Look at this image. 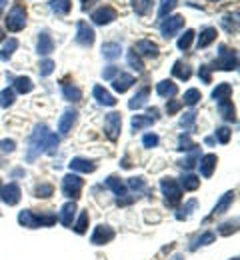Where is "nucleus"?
<instances>
[{
    "instance_id": "nucleus-36",
    "label": "nucleus",
    "mask_w": 240,
    "mask_h": 260,
    "mask_svg": "<svg viewBox=\"0 0 240 260\" xmlns=\"http://www.w3.org/2000/svg\"><path fill=\"white\" fill-rule=\"evenodd\" d=\"M62 96L68 102H78L82 98V90L78 86H72V84H62Z\"/></svg>"
},
{
    "instance_id": "nucleus-4",
    "label": "nucleus",
    "mask_w": 240,
    "mask_h": 260,
    "mask_svg": "<svg viewBox=\"0 0 240 260\" xmlns=\"http://www.w3.org/2000/svg\"><path fill=\"white\" fill-rule=\"evenodd\" d=\"M24 26H26V8L22 2H16L6 14V28L10 32H20Z\"/></svg>"
},
{
    "instance_id": "nucleus-46",
    "label": "nucleus",
    "mask_w": 240,
    "mask_h": 260,
    "mask_svg": "<svg viewBox=\"0 0 240 260\" xmlns=\"http://www.w3.org/2000/svg\"><path fill=\"white\" fill-rule=\"evenodd\" d=\"M198 158H200L198 148H194V150H192V154H190V156H186V158L180 162V166H182V168H186V170H190V168H194V166H196Z\"/></svg>"
},
{
    "instance_id": "nucleus-45",
    "label": "nucleus",
    "mask_w": 240,
    "mask_h": 260,
    "mask_svg": "<svg viewBox=\"0 0 240 260\" xmlns=\"http://www.w3.org/2000/svg\"><path fill=\"white\" fill-rule=\"evenodd\" d=\"M196 146H198V144H194L188 134H180V140H178V150H180V152H184V150H194Z\"/></svg>"
},
{
    "instance_id": "nucleus-6",
    "label": "nucleus",
    "mask_w": 240,
    "mask_h": 260,
    "mask_svg": "<svg viewBox=\"0 0 240 260\" xmlns=\"http://www.w3.org/2000/svg\"><path fill=\"white\" fill-rule=\"evenodd\" d=\"M120 130H122V116L120 112H110L106 114L104 118V134L110 142H116L118 136H120Z\"/></svg>"
},
{
    "instance_id": "nucleus-7",
    "label": "nucleus",
    "mask_w": 240,
    "mask_h": 260,
    "mask_svg": "<svg viewBox=\"0 0 240 260\" xmlns=\"http://www.w3.org/2000/svg\"><path fill=\"white\" fill-rule=\"evenodd\" d=\"M82 186H84L82 178H80L78 174H74V172H70V174H66V176L62 178V194L72 198V200H76V198L80 196Z\"/></svg>"
},
{
    "instance_id": "nucleus-37",
    "label": "nucleus",
    "mask_w": 240,
    "mask_h": 260,
    "mask_svg": "<svg viewBox=\"0 0 240 260\" xmlns=\"http://www.w3.org/2000/svg\"><path fill=\"white\" fill-rule=\"evenodd\" d=\"M196 204H198L196 198H192V200H188L184 206H180V208L176 210V220H186V218L192 214V210L196 208Z\"/></svg>"
},
{
    "instance_id": "nucleus-29",
    "label": "nucleus",
    "mask_w": 240,
    "mask_h": 260,
    "mask_svg": "<svg viewBox=\"0 0 240 260\" xmlns=\"http://www.w3.org/2000/svg\"><path fill=\"white\" fill-rule=\"evenodd\" d=\"M230 96H232V86H230L228 82H220V84L212 90V98H214L216 102H220V100H228Z\"/></svg>"
},
{
    "instance_id": "nucleus-59",
    "label": "nucleus",
    "mask_w": 240,
    "mask_h": 260,
    "mask_svg": "<svg viewBox=\"0 0 240 260\" xmlns=\"http://www.w3.org/2000/svg\"><path fill=\"white\" fill-rule=\"evenodd\" d=\"M134 200H136L134 196H126V194H124V196H118L116 204H118V206H128V204H132Z\"/></svg>"
},
{
    "instance_id": "nucleus-21",
    "label": "nucleus",
    "mask_w": 240,
    "mask_h": 260,
    "mask_svg": "<svg viewBox=\"0 0 240 260\" xmlns=\"http://www.w3.org/2000/svg\"><path fill=\"white\" fill-rule=\"evenodd\" d=\"M218 112L224 120L228 122H236V110H234V104L232 100H220L218 102Z\"/></svg>"
},
{
    "instance_id": "nucleus-62",
    "label": "nucleus",
    "mask_w": 240,
    "mask_h": 260,
    "mask_svg": "<svg viewBox=\"0 0 240 260\" xmlns=\"http://www.w3.org/2000/svg\"><path fill=\"white\" fill-rule=\"evenodd\" d=\"M232 260H238V256H234V258H232Z\"/></svg>"
},
{
    "instance_id": "nucleus-18",
    "label": "nucleus",
    "mask_w": 240,
    "mask_h": 260,
    "mask_svg": "<svg viewBox=\"0 0 240 260\" xmlns=\"http://www.w3.org/2000/svg\"><path fill=\"white\" fill-rule=\"evenodd\" d=\"M68 166L72 172H94V170H96V164L92 162V160H88V158H80V156L72 158V160L68 162Z\"/></svg>"
},
{
    "instance_id": "nucleus-19",
    "label": "nucleus",
    "mask_w": 240,
    "mask_h": 260,
    "mask_svg": "<svg viewBox=\"0 0 240 260\" xmlns=\"http://www.w3.org/2000/svg\"><path fill=\"white\" fill-rule=\"evenodd\" d=\"M156 94L162 98H174L178 94V86L172 80H160L156 84Z\"/></svg>"
},
{
    "instance_id": "nucleus-22",
    "label": "nucleus",
    "mask_w": 240,
    "mask_h": 260,
    "mask_svg": "<svg viewBox=\"0 0 240 260\" xmlns=\"http://www.w3.org/2000/svg\"><path fill=\"white\" fill-rule=\"evenodd\" d=\"M234 190H228L226 194H222V198L216 202V206H214V210H212V214L210 216H216V214H222V212H226L228 208H230V204L234 202Z\"/></svg>"
},
{
    "instance_id": "nucleus-32",
    "label": "nucleus",
    "mask_w": 240,
    "mask_h": 260,
    "mask_svg": "<svg viewBox=\"0 0 240 260\" xmlns=\"http://www.w3.org/2000/svg\"><path fill=\"white\" fill-rule=\"evenodd\" d=\"M178 184H180V188H184V190H196V188L200 186V178H198L196 174H182Z\"/></svg>"
},
{
    "instance_id": "nucleus-63",
    "label": "nucleus",
    "mask_w": 240,
    "mask_h": 260,
    "mask_svg": "<svg viewBox=\"0 0 240 260\" xmlns=\"http://www.w3.org/2000/svg\"><path fill=\"white\" fill-rule=\"evenodd\" d=\"M0 188H2V184H0Z\"/></svg>"
},
{
    "instance_id": "nucleus-9",
    "label": "nucleus",
    "mask_w": 240,
    "mask_h": 260,
    "mask_svg": "<svg viewBox=\"0 0 240 260\" xmlns=\"http://www.w3.org/2000/svg\"><path fill=\"white\" fill-rule=\"evenodd\" d=\"M114 236H116V232H114L112 226H108V224H98V226L94 228L92 236H90V242H92L94 246H102V244L112 242Z\"/></svg>"
},
{
    "instance_id": "nucleus-30",
    "label": "nucleus",
    "mask_w": 240,
    "mask_h": 260,
    "mask_svg": "<svg viewBox=\"0 0 240 260\" xmlns=\"http://www.w3.org/2000/svg\"><path fill=\"white\" fill-rule=\"evenodd\" d=\"M220 24H222V28L228 34H234L238 30V14L236 12L234 14H224L222 20H220Z\"/></svg>"
},
{
    "instance_id": "nucleus-58",
    "label": "nucleus",
    "mask_w": 240,
    "mask_h": 260,
    "mask_svg": "<svg viewBox=\"0 0 240 260\" xmlns=\"http://www.w3.org/2000/svg\"><path fill=\"white\" fill-rule=\"evenodd\" d=\"M116 74H118V68H116V66H108V68H104V70H102L104 80H112Z\"/></svg>"
},
{
    "instance_id": "nucleus-31",
    "label": "nucleus",
    "mask_w": 240,
    "mask_h": 260,
    "mask_svg": "<svg viewBox=\"0 0 240 260\" xmlns=\"http://www.w3.org/2000/svg\"><path fill=\"white\" fill-rule=\"evenodd\" d=\"M32 88H35V84H32V80H30L28 76H18V78H14V90H16V92L28 94V92H32Z\"/></svg>"
},
{
    "instance_id": "nucleus-50",
    "label": "nucleus",
    "mask_w": 240,
    "mask_h": 260,
    "mask_svg": "<svg viewBox=\"0 0 240 260\" xmlns=\"http://www.w3.org/2000/svg\"><path fill=\"white\" fill-rule=\"evenodd\" d=\"M52 70H54V62H52L50 58H46V60H42V62L38 64V72H40V76H50V74H52Z\"/></svg>"
},
{
    "instance_id": "nucleus-34",
    "label": "nucleus",
    "mask_w": 240,
    "mask_h": 260,
    "mask_svg": "<svg viewBox=\"0 0 240 260\" xmlns=\"http://www.w3.org/2000/svg\"><path fill=\"white\" fill-rule=\"evenodd\" d=\"M156 122V118H152V116H144V114H136V116H132V130L136 132V130H142V128H148V126H152Z\"/></svg>"
},
{
    "instance_id": "nucleus-15",
    "label": "nucleus",
    "mask_w": 240,
    "mask_h": 260,
    "mask_svg": "<svg viewBox=\"0 0 240 260\" xmlns=\"http://www.w3.org/2000/svg\"><path fill=\"white\" fill-rule=\"evenodd\" d=\"M76 118H78V112L74 108L64 110L62 116H60V120H58V132L60 134H68L70 130H72V126H74V122H76Z\"/></svg>"
},
{
    "instance_id": "nucleus-41",
    "label": "nucleus",
    "mask_w": 240,
    "mask_h": 260,
    "mask_svg": "<svg viewBox=\"0 0 240 260\" xmlns=\"http://www.w3.org/2000/svg\"><path fill=\"white\" fill-rule=\"evenodd\" d=\"M178 0H160V8H158V18H166L170 16V12L176 8Z\"/></svg>"
},
{
    "instance_id": "nucleus-52",
    "label": "nucleus",
    "mask_w": 240,
    "mask_h": 260,
    "mask_svg": "<svg viewBox=\"0 0 240 260\" xmlns=\"http://www.w3.org/2000/svg\"><path fill=\"white\" fill-rule=\"evenodd\" d=\"M35 192L38 198H48V196H52L54 188H52V184H38Z\"/></svg>"
},
{
    "instance_id": "nucleus-49",
    "label": "nucleus",
    "mask_w": 240,
    "mask_h": 260,
    "mask_svg": "<svg viewBox=\"0 0 240 260\" xmlns=\"http://www.w3.org/2000/svg\"><path fill=\"white\" fill-rule=\"evenodd\" d=\"M126 58H128V64H130V68H134L136 72H142V70H144V64H142V60H140V56H138V54H136V52H134V50H130Z\"/></svg>"
},
{
    "instance_id": "nucleus-53",
    "label": "nucleus",
    "mask_w": 240,
    "mask_h": 260,
    "mask_svg": "<svg viewBox=\"0 0 240 260\" xmlns=\"http://www.w3.org/2000/svg\"><path fill=\"white\" fill-rule=\"evenodd\" d=\"M158 142H160V138L156 136V134H144L142 136V144L146 146V148H154V146H158Z\"/></svg>"
},
{
    "instance_id": "nucleus-55",
    "label": "nucleus",
    "mask_w": 240,
    "mask_h": 260,
    "mask_svg": "<svg viewBox=\"0 0 240 260\" xmlns=\"http://www.w3.org/2000/svg\"><path fill=\"white\" fill-rule=\"evenodd\" d=\"M14 148H16V142L14 140H10V138L0 140V152H14Z\"/></svg>"
},
{
    "instance_id": "nucleus-51",
    "label": "nucleus",
    "mask_w": 240,
    "mask_h": 260,
    "mask_svg": "<svg viewBox=\"0 0 240 260\" xmlns=\"http://www.w3.org/2000/svg\"><path fill=\"white\" fill-rule=\"evenodd\" d=\"M194 120H196V112H184V116L180 118V126L182 128H192V124H194Z\"/></svg>"
},
{
    "instance_id": "nucleus-10",
    "label": "nucleus",
    "mask_w": 240,
    "mask_h": 260,
    "mask_svg": "<svg viewBox=\"0 0 240 260\" xmlns=\"http://www.w3.org/2000/svg\"><path fill=\"white\" fill-rule=\"evenodd\" d=\"M182 26H184V16L174 14V16H168V18L162 20V24H160V32H162L164 38H172V36H176V32H178Z\"/></svg>"
},
{
    "instance_id": "nucleus-13",
    "label": "nucleus",
    "mask_w": 240,
    "mask_h": 260,
    "mask_svg": "<svg viewBox=\"0 0 240 260\" xmlns=\"http://www.w3.org/2000/svg\"><path fill=\"white\" fill-rule=\"evenodd\" d=\"M132 50L136 52L138 56H146V58H156V56H158V46H156V42L146 40V38H144V40H138Z\"/></svg>"
},
{
    "instance_id": "nucleus-25",
    "label": "nucleus",
    "mask_w": 240,
    "mask_h": 260,
    "mask_svg": "<svg viewBox=\"0 0 240 260\" xmlns=\"http://www.w3.org/2000/svg\"><path fill=\"white\" fill-rule=\"evenodd\" d=\"M150 94V88L148 86H144V88H140L134 96L130 98V102H128V108L130 110H138V108H142L144 104H146V98Z\"/></svg>"
},
{
    "instance_id": "nucleus-17",
    "label": "nucleus",
    "mask_w": 240,
    "mask_h": 260,
    "mask_svg": "<svg viewBox=\"0 0 240 260\" xmlns=\"http://www.w3.org/2000/svg\"><path fill=\"white\" fill-rule=\"evenodd\" d=\"M36 50H38V54H50L52 50H54V40H52V36L46 32V30H42V32H38V44H36Z\"/></svg>"
},
{
    "instance_id": "nucleus-42",
    "label": "nucleus",
    "mask_w": 240,
    "mask_h": 260,
    "mask_svg": "<svg viewBox=\"0 0 240 260\" xmlns=\"http://www.w3.org/2000/svg\"><path fill=\"white\" fill-rule=\"evenodd\" d=\"M236 230H238V220H228V222H224V224L218 226V234L230 236V234H234Z\"/></svg>"
},
{
    "instance_id": "nucleus-54",
    "label": "nucleus",
    "mask_w": 240,
    "mask_h": 260,
    "mask_svg": "<svg viewBox=\"0 0 240 260\" xmlns=\"http://www.w3.org/2000/svg\"><path fill=\"white\" fill-rule=\"evenodd\" d=\"M180 108H182V102H180V100H176V98H168V102H166V114H168V116L176 114Z\"/></svg>"
},
{
    "instance_id": "nucleus-24",
    "label": "nucleus",
    "mask_w": 240,
    "mask_h": 260,
    "mask_svg": "<svg viewBox=\"0 0 240 260\" xmlns=\"http://www.w3.org/2000/svg\"><path fill=\"white\" fill-rule=\"evenodd\" d=\"M122 54V46L118 42H104L102 44V56L106 60H116Z\"/></svg>"
},
{
    "instance_id": "nucleus-57",
    "label": "nucleus",
    "mask_w": 240,
    "mask_h": 260,
    "mask_svg": "<svg viewBox=\"0 0 240 260\" xmlns=\"http://www.w3.org/2000/svg\"><path fill=\"white\" fill-rule=\"evenodd\" d=\"M128 186H130L132 190H142V188H144V180H142L140 176H134V178H128Z\"/></svg>"
},
{
    "instance_id": "nucleus-23",
    "label": "nucleus",
    "mask_w": 240,
    "mask_h": 260,
    "mask_svg": "<svg viewBox=\"0 0 240 260\" xmlns=\"http://www.w3.org/2000/svg\"><path fill=\"white\" fill-rule=\"evenodd\" d=\"M92 94L96 98V102L102 104V106H114V104H116V98L112 96L104 86H94V88H92Z\"/></svg>"
},
{
    "instance_id": "nucleus-47",
    "label": "nucleus",
    "mask_w": 240,
    "mask_h": 260,
    "mask_svg": "<svg viewBox=\"0 0 240 260\" xmlns=\"http://www.w3.org/2000/svg\"><path fill=\"white\" fill-rule=\"evenodd\" d=\"M200 90H196V88H190V90H186L184 92V104H188V106H194L198 100H200Z\"/></svg>"
},
{
    "instance_id": "nucleus-56",
    "label": "nucleus",
    "mask_w": 240,
    "mask_h": 260,
    "mask_svg": "<svg viewBox=\"0 0 240 260\" xmlns=\"http://www.w3.org/2000/svg\"><path fill=\"white\" fill-rule=\"evenodd\" d=\"M198 76L202 78V82H212V76H210V66L208 64H202L200 66V70H198Z\"/></svg>"
},
{
    "instance_id": "nucleus-38",
    "label": "nucleus",
    "mask_w": 240,
    "mask_h": 260,
    "mask_svg": "<svg viewBox=\"0 0 240 260\" xmlns=\"http://www.w3.org/2000/svg\"><path fill=\"white\" fill-rule=\"evenodd\" d=\"M130 4H132V8H134L138 16H146L152 8V0H130Z\"/></svg>"
},
{
    "instance_id": "nucleus-1",
    "label": "nucleus",
    "mask_w": 240,
    "mask_h": 260,
    "mask_svg": "<svg viewBox=\"0 0 240 260\" xmlns=\"http://www.w3.org/2000/svg\"><path fill=\"white\" fill-rule=\"evenodd\" d=\"M58 134L50 132L48 126L44 124H38L32 134H30V140H28V150H26V160L28 162H35L40 154H54L56 148H58Z\"/></svg>"
},
{
    "instance_id": "nucleus-40",
    "label": "nucleus",
    "mask_w": 240,
    "mask_h": 260,
    "mask_svg": "<svg viewBox=\"0 0 240 260\" xmlns=\"http://www.w3.org/2000/svg\"><path fill=\"white\" fill-rule=\"evenodd\" d=\"M70 6V0H50V10L56 14H68Z\"/></svg>"
},
{
    "instance_id": "nucleus-26",
    "label": "nucleus",
    "mask_w": 240,
    "mask_h": 260,
    "mask_svg": "<svg viewBox=\"0 0 240 260\" xmlns=\"http://www.w3.org/2000/svg\"><path fill=\"white\" fill-rule=\"evenodd\" d=\"M214 240H216V234H214V232H210V230H206V232H202L200 236H196V238L192 240L190 250H198L200 246H208V244H212Z\"/></svg>"
},
{
    "instance_id": "nucleus-43",
    "label": "nucleus",
    "mask_w": 240,
    "mask_h": 260,
    "mask_svg": "<svg viewBox=\"0 0 240 260\" xmlns=\"http://www.w3.org/2000/svg\"><path fill=\"white\" fill-rule=\"evenodd\" d=\"M86 228H88V212L84 210V212H80V216H78V220L74 224V232L76 234H84Z\"/></svg>"
},
{
    "instance_id": "nucleus-39",
    "label": "nucleus",
    "mask_w": 240,
    "mask_h": 260,
    "mask_svg": "<svg viewBox=\"0 0 240 260\" xmlns=\"http://www.w3.org/2000/svg\"><path fill=\"white\" fill-rule=\"evenodd\" d=\"M194 30L192 28H188V30H184V34L178 38V42H176V46H178V50H188L190 48V44H192V40H194Z\"/></svg>"
},
{
    "instance_id": "nucleus-16",
    "label": "nucleus",
    "mask_w": 240,
    "mask_h": 260,
    "mask_svg": "<svg viewBox=\"0 0 240 260\" xmlns=\"http://www.w3.org/2000/svg\"><path fill=\"white\" fill-rule=\"evenodd\" d=\"M216 162H218L216 154H204V156H200V158H198L200 174H202L204 178H210V176H212V172H214V168H216Z\"/></svg>"
},
{
    "instance_id": "nucleus-5",
    "label": "nucleus",
    "mask_w": 240,
    "mask_h": 260,
    "mask_svg": "<svg viewBox=\"0 0 240 260\" xmlns=\"http://www.w3.org/2000/svg\"><path fill=\"white\" fill-rule=\"evenodd\" d=\"M212 68H216V70H236L238 68V54H236V50L232 48H228V46H220V50H218V58L214 60V66Z\"/></svg>"
},
{
    "instance_id": "nucleus-44",
    "label": "nucleus",
    "mask_w": 240,
    "mask_h": 260,
    "mask_svg": "<svg viewBox=\"0 0 240 260\" xmlns=\"http://www.w3.org/2000/svg\"><path fill=\"white\" fill-rule=\"evenodd\" d=\"M14 104V90L12 88H4L2 92H0V106L2 108H8V106H12Z\"/></svg>"
},
{
    "instance_id": "nucleus-27",
    "label": "nucleus",
    "mask_w": 240,
    "mask_h": 260,
    "mask_svg": "<svg viewBox=\"0 0 240 260\" xmlns=\"http://www.w3.org/2000/svg\"><path fill=\"white\" fill-rule=\"evenodd\" d=\"M104 186H106V188H110L114 194H118V196L126 194V184H124L120 178H116V176H108V178H106V182H104Z\"/></svg>"
},
{
    "instance_id": "nucleus-61",
    "label": "nucleus",
    "mask_w": 240,
    "mask_h": 260,
    "mask_svg": "<svg viewBox=\"0 0 240 260\" xmlns=\"http://www.w3.org/2000/svg\"><path fill=\"white\" fill-rule=\"evenodd\" d=\"M172 260H184V258H182V256H174Z\"/></svg>"
},
{
    "instance_id": "nucleus-12",
    "label": "nucleus",
    "mask_w": 240,
    "mask_h": 260,
    "mask_svg": "<svg viewBox=\"0 0 240 260\" xmlns=\"http://www.w3.org/2000/svg\"><path fill=\"white\" fill-rule=\"evenodd\" d=\"M20 186L16 184V182H10V184H6V186H2L0 188V198H2V202L4 204H8V206H14V204H18L20 202Z\"/></svg>"
},
{
    "instance_id": "nucleus-28",
    "label": "nucleus",
    "mask_w": 240,
    "mask_h": 260,
    "mask_svg": "<svg viewBox=\"0 0 240 260\" xmlns=\"http://www.w3.org/2000/svg\"><path fill=\"white\" fill-rule=\"evenodd\" d=\"M172 76H176L178 80H188L192 76V70H190V66L184 64L182 60H176L174 66H172Z\"/></svg>"
},
{
    "instance_id": "nucleus-60",
    "label": "nucleus",
    "mask_w": 240,
    "mask_h": 260,
    "mask_svg": "<svg viewBox=\"0 0 240 260\" xmlns=\"http://www.w3.org/2000/svg\"><path fill=\"white\" fill-rule=\"evenodd\" d=\"M2 40H4V32H2V30H0V42H2Z\"/></svg>"
},
{
    "instance_id": "nucleus-8",
    "label": "nucleus",
    "mask_w": 240,
    "mask_h": 260,
    "mask_svg": "<svg viewBox=\"0 0 240 260\" xmlns=\"http://www.w3.org/2000/svg\"><path fill=\"white\" fill-rule=\"evenodd\" d=\"M94 38H96V34L92 30V26H88L84 20H80L78 24H76V44H80V46H84V48H90L92 44H94Z\"/></svg>"
},
{
    "instance_id": "nucleus-2",
    "label": "nucleus",
    "mask_w": 240,
    "mask_h": 260,
    "mask_svg": "<svg viewBox=\"0 0 240 260\" xmlns=\"http://www.w3.org/2000/svg\"><path fill=\"white\" fill-rule=\"evenodd\" d=\"M18 222L20 226L26 228H40V226H52L56 222V214L46 212V214H35L32 210H22L18 214Z\"/></svg>"
},
{
    "instance_id": "nucleus-3",
    "label": "nucleus",
    "mask_w": 240,
    "mask_h": 260,
    "mask_svg": "<svg viewBox=\"0 0 240 260\" xmlns=\"http://www.w3.org/2000/svg\"><path fill=\"white\" fill-rule=\"evenodd\" d=\"M160 188H162V194H164V204L168 208H176L180 204V200H182V188H180L178 180H174L170 176L162 178L160 180Z\"/></svg>"
},
{
    "instance_id": "nucleus-11",
    "label": "nucleus",
    "mask_w": 240,
    "mask_h": 260,
    "mask_svg": "<svg viewBox=\"0 0 240 260\" xmlns=\"http://www.w3.org/2000/svg\"><path fill=\"white\" fill-rule=\"evenodd\" d=\"M92 22L94 24H98V26H106V24H110V22H114L116 18H118V14H116V10L112 8V6H100V8H96L94 12H92Z\"/></svg>"
},
{
    "instance_id": "nucleus-48",
    "label": "nucleus",
    "mask_w": 240,
    "mask_h": 260,
    "mask_svg": "<svg viewBox=\"0 0 240 260\" xmlns=\"http://www.w3.org/2000/svg\"><path fill=\"white\" fill-rule=\"evenodd\" d=\"M230 136H232V130L230 128H226V126L216 128V140H218L220 144H228V142H230Z\"/></svg>"
},
{
    "instance_id": "nucleus-33",
    "label": "nucleus",
    "mask_w": 240,
    "mask_h": 260,
    "mask_svg": "<svg viewBox=\"0 0 240 260\" xmlns=\"http://www.w3.org/2000/svg\"><path fill=\"white\" fill-rule=\"evenodd\" d=\"M216 36H218V32H216V28H204L202 32L198 34V48H206V46H210L214 40H216Z\"/></svg>"
},
{
    "instance_id": "nucleus-14",
    "label": "nucleus",
    "mask_w": 240,
    "mask_h": 260,
    "mask_svg": "<svg viewBox=\"0 0 240 260\" xmlns=\"http://www.w3.org/2000/svg\"><path fill=\"white\" fill-rule=\"evenodd\" d=\"M136 82V78L132 76V74H124V72H120V74H116L114 78H112V88L116 90V92H126L132 84Z\"/></svg>"
},
{
    "instance_id": "nucleus-35",
    "label": "nucleus",
    "mask_w": 240,
    "mask_h": 260,
    "mask_svg": "<svg viewBox=\"0 0 240 260\" xmlns=\"http://www.w3.org/2000/svg\"><path fill=\"white\" fill-rule=\"evenodd\" d=\"M16 48H18V40L16 38H8V42H4V46L0 50V60H10Z\"/></svg>"
},
{
    "instance_id": "nucleus-20",
    "label": "nucleus",
    "mask_w": 240,
    "mask_h": 260,
    "mask_svg": "<svg viewBox=\"0 0 240 260\" xmlns=\"http://www.w3.org/2000/svg\"><path fill=\"white\" fill-rule=\"evenodd\" d=\"M74 214H76V202L72 200V202H66V204L60 208V216H58V220H60L66 228H70L72 226V220H74Z\"/></svg>"
}]
</instances>
